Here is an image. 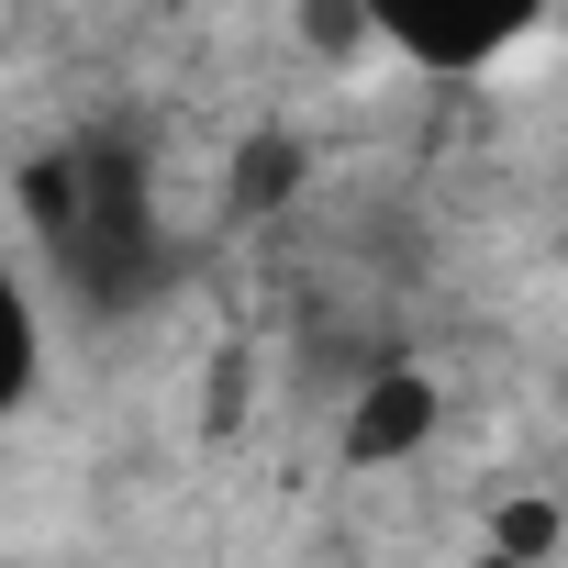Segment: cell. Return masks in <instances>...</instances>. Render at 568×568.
<instances>
[{
	"mask_svg": "<svg viewBox=\"0 0 568 568\" xmlns=\"http://www.w3.org/2000/svg\"><path fill=\"white\" fill-rule=\"evenodd\" d=\"M546 12H557V0H368L379 45H402V57H413V68H435V79L490 68V57H501V45H524Z\"/></svg>",
	"mask_w": 568,
	"mask_h": 568,
	"instance_id": "2",
	"label": "cell"
},
{
	"mask_svg": "<svg viewBox=\"0 0 568 568\" xmlns=\"http://www.w3.org/2000/svg\"><path fill=\"white\" fill-rule=\"evenodd\" d=\"M302 168H313V145L302 134H245V156H234V179H223V223H267L278 201H291L302 190Z\"/></svg>",
	"mask_w": 568,
	"mask_h": 568,
	"instance_id": "4",
	"label": "cell"
},
{
	"mask_svg": "<svg viewBox=\"0 0 568 568\" xmlns=\"http://www.w3.org/2000/svg\"><path fill=\"white\" fill-rule=\"evenodd\" d=\"M501 546H513V557H535V546H557V513H546V501H524V513H501Z\"/></svg>",
	"mask_w": 568,
	"mask_h": 568,
	"instance_id": "6",
	"label": "cell"
},
{
	"mask_svg": "<svg viewBox=\"0 0 568 568\" xmlns=\"http://www.w3.org/2000/svg\"><path fill=\"white\" fill-rule=\"evenodd\" d=\"M34 368H45V313H34V278L12 267V245H0V424L34 402Z\"/></svg>",
	"mask_w": 568,
	"mask_h": 568,
	"instance_id": "5",
	"label": "cell"
},
{
	"mask_svg": "<svg viewBox=\"0 0 568 568\" xmlns=\"http://www.w3.org/2000/svg\"><path fill=\"white\" fill-rule=\"evenodd\" d=\"M557 402H568V368H557Z\"/></svg>",
	"mask_w": 568,
	"mask_h": 568,
	"instance_id": "7",
	"label": "cell"
},
{
	"mask_svg": "<svg viewBox=\"0 0 568 568\" xmlns=\"http://www.w3.org/2000/svg\"><path fill=\"white\" fill-rule=\"evenodd\" d=\"M23 201V234L34 256L57 267V291L90 313V324H123V313H156L179 278H190V234H168L156 212V168H145V134L123 112L57 134L23 156L12 179Z\"/></svg>",
	"mask_w": 568,
	"mask_h": 568,
	"instance_id": "1",
	"label": "cell"
},
{
	"mask_svg": "<svg viewBox=\"0 0 568 568\" xmlns=\"http://www.w3.org/2000/svg\"><path fill=\"white\" fill-rule=\"evenodd\" d=\"M435 413H446V402H435L424 368H402V357L368 368V379L346 390V468H402V457L435 435Z\"/></svg>",
	"mask_w": 568,
	"mask_h": 568,
	"instance_id": "3",
	"label": "cell"
}]
</instances>
